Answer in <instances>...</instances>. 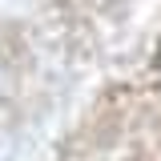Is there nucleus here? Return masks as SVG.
<instances>
[{
  "label": "nucleus",
  "instance_id": "nucleus-1",
  "mask_svg": "<svg viewBox=\"0 0 161 161\" xmlns=\"http://www.w3.org/2000/svg\"><path fill=\"white\" fill-rule=\"evenodd\" d=\"M153 64H157V73H161V44H157V60H153Z\"/></svg>",
  "mask_w": 161,
  "mask_h": 161
}]
</instances>
